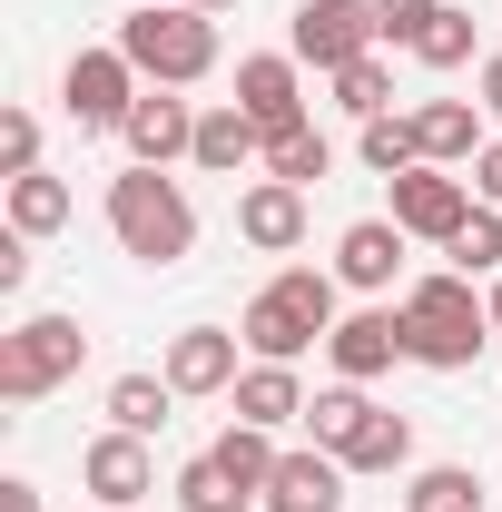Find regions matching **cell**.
Wrapping results in <instances>:
<instances>
[{
	"label": "cell",
	"mask_w": 502,
	"mask_h": 512,
	"mask_svg": "<svg viewBox=\"0 0 502 512\" xmlns=\"http://www.w3.org/2000/svg\"><path fill=\"white\" fill-rule=\"evenodd\" d=\"M188 10H207V20H217V10H237V0H188Z\"/></svg>",
	"instance_id": "obj_39"
},
{
	"label": "cell",
	"mask_w": 502,
	"mask_h": 512,
	"mask_svg": "<svg viewBox=\"0 0 502 512\" xmlns=\"http://www.w3.org/2000/svg\"><path fill=\"white\" fill-rule=\"evenodd\" d=\"M109 237H119V256H138V266L168 276L197 247V207H188V188L168 168H138L128 158V178H109Z\"/></svg>",
	"instance_id": "obj_2"
},
{
	"label": "cell",
	"mask_w": 502,
	"mask_h": 512,
	"mask_svg": "<svg viewBox=\"0 0 502 512\" xmlns=\"http://www.w3.org/2000/svg\"><path fill=\"white\" fill-rule=\"evenodd\" d=\"M227 404H237V424H266V434H286V424H306V375L296 365H247V375L227 384Z\"/></svg>",
	"instance_id": "obj_17"
},
{
	"label": "cell",
	"mask_w": 502,
	"mask_h": 512,
	"mask_svg": "<svg viewBox=\"0 0 502 512\" xmlns=\"http://www.w3.org/2000/svg\"><path fill=\"white\" fill-rule=\"evenodd\" d=\"M443 256H453V276H502V207H473Z\"/></svg>",
	"instance_id": "obj_29"
},
{
	"label": "cell",
	"mask_w": 502,
	"mask_h": 512,
	"mask_svg": "<svg viewBox=\"0 0 502 512\" xmlns=\"http://www.w3.org/2000/svg\"><path fill=\"white\" fill-rule=\"evenodd\" d=\"M266 512H345V463H335L325 444L286 453L276 483H266Z\"/></svg>",
	"instance_id": "obj_18"
},
{
	"label": "cell",
	"mask_w": 502,
	"mask_h": 512,
	"mask_svg": "<svg viewBox=\"0 0 502 512\" xmlns=\"http://www.w3.org/2000/svg\"><path fill=\"white\" fill-rule=\"evenodd\" d=\"M237 237H247L256 256L306 247V188H286V178H256V188L237 197Z\"/></svg>",
	"instance_id": "obj_15"
},
{
	"label": "cell",
	"mask_w": 502,
	"mask_h": 512,
	"mask_svg": "<svg viewBox=\"0 0 502 512\" xmlns=\"http://www.w3.org/2000/svg\"><path fill=\"white\" fill-rule=\"evenodd\" d=\"M0 168H10V178H30V168H40V119H30V109H10V119H0Z\"/></svg>",
	"instance_id": "obj_33"
},
{
	"label": "cell",
	"mask_w": 502,
	"mask_h": 512,
	"mask_svg": "<svg viewBox=\"0 0 502 512\" xmlns=\"http://www.w3.org/2000/svg\"><path fill=\"white\" fill-rule=\"evenodd\" d=\"M404 463H414V424L375 404V424H365V434L345 444V473H404Z\"/></svg>",
	"instance_id": "obj_27"
},
{
	"label": "cell",
	"mask_w": 502,
	"mask_h": 512,
	"mask_svg": "<svg viewBox=\"0 0 502 512\" xmlns=\"http://www.w3.org/2000/svg\"><path fill=\"white\" fill-rule=\"evenodd\" d=\"M237 345H247V335H227V325H178L158 375L178 384V394H227V384L247 375V365H237Z\"/></svg>",
	"instance_id": "obj_13"
},
{
	"label": "cell",
	"mask_w": 502,
	"mask_h": 512,
	"mask_svg": "<svg viewBox=\"0 0 502 512\" xmlns=\"http://www.w3.org/2000/svg\"><path fill=\"white\" fill-rule=\"evenodd\" d=\"M355 158L375 168V178H404V168H424V138H414V119H365V138H355Z\"/></svg>",
	"instance_id": "obj_28"
},
{
	"label": "cell",
	"mask_w": 502,
	"mask_h": 512,
	"mask_svg": "<svg viewBox=\"0 0 502 512\" xmlns=\"http://www.w3.org/2000/svg\"><path fill=\"white\" fill-rule=\"evenodd\" d=\"M10 227H20V237H60V227H69V188L50 178V168L10 178Z\"/></svg>",
	"instance_id": "obj_25"
},
{
	"label": "cell",
	"mask_w": 502,
	"mask_h": 512,
	"mask_svg": "<svg viewBox=\"0 0 502 512\" xmlns=\"http://www.w3.org/2000/svg\"><path fill=\"white\" fill-rule=\"evenodd\" d=\"M79 483L99 493V512H138L148 493H158V463H148V434H99V444L79 453Z\"/></svg>",
	"instance_id": "obj_10"
},
{
	"label": "cell",
	"mask_w": 502,
	"mask_h": 512,
	"mask_svg": "<svg viewBox=\"0 0 502 512\" xmlns=\"http://www.w3.org/2000/svg\"><path fill=\"white\" fill-rule=\"evenodd\" d=\"M414 60H424V69H463V60H473V10L443 0L434 20H424V40H414Z\"/></svg>",
	"instance_id": "obj_31"
},
{
	"label": "cell",
	"mask_w": 502,
	"mask_h": 512,
	"mask_svg": "<svg viewBox=\"0 0 502 512\" xmlns=\"http://www.w3.org/2000/svg\"><path fill=\"white\" fill-rule=\"evenodd\" d=\"M473 197H483V207H502V138L473 158Z\"/></svg>",
	"instance_id": "obj_35"
},
{
	"label": "cell",
	"mask_w": 502,
	"mask_h": 512,
	"mask_svg": "<svg viewBox=\"0 0 502 512\" xmlns=\"http://www.w3.org/2000/svg\"><path fill=\"white\" fill-rule=\"evenodd\" d=\"M217 463H227V483H247L256 503H266V483H276V463H286V453H276V434H266V424H227V434H217Z\"/></svg>",
	"instance_id": "obj_21"
},
{
	"label": "cell",
	"mask_w": 502,
	"mask_h": 512,
	"mask_svg": "<svg viewBox=\"0 0 502 512\" xmlns=\"http://www.w3.org/2000/svg\"><path fill=\"white\" fill-rule=\"evenodd\" d=\"M483 306H493V335H502V276H493V296H483Z\"/></svg>",
	"instance_id": "obj_38"
},
{
	"label": "cell",
	"mask_w": 502,
	"mask_h": 512,
	"mask_svg": "<svg viewBox=\"0 0 502 512\" xmlns=\"http://www.w3.org/2000/svg\"><path fill=\"white\" fill-rule=\"evenodd\" d=\"M434 10H443V0H375V40H384V50H414Z\"/></svg>",
	"instance_id": "obj_32"
},
{
	"label": "cell",
	"mask_w": 502,
	"mask_h": 512,
	"mask_svg": "<svg viewBox=\"0 0 502 512\" xmlns=\"http://www.w3.org/2000/svg\"><path fill=\"white\" fill-rule=\"evenodd\" d=\"M473 79H483V109L502 119V50H483V69H473Z\"/></svg>",
	"instance_id": "obj_37"
},
{
	"label": "cell",
	"mask_w": 502,
	"mask_h": 512,
	"mask_svg": "<svg viewBox=\"0 0 502 512\" xmlns=\"http://www.w3.org/2000/svg\"><path fill=\"white\" fill-rule=\"evenodd\" d=\"M119 148L138 158V168H178L197 148V109L178 99V89H138V109H128V128H119Z\"/></svg>",
	"instance_id": "obj_12"
},
{
	"label": "cell",
	"mask_w": 502,
	"mask_h": 512,
	"mask_svg": "<svg viewBox=\"0 0 502 512\" xmlns=\"http://www.w3.org/2000/svg\"><path fill=\"white\" fill-rule=\"evenodd\" d=\"M286 50L315 69V79H335V69H355L375 40V0H296V20H286Z\"/></svg>",
	"instance_id": "obj_6"
},
{
	"label": "cell",
	"mask_w": 502,
	"mask_h": 512,
	"mask_svg": "<svg viewBox=\"0 0 502 512\" xmlns=\"http://www.w3.org/2000/svg\"><path fill=\"white\" fill-rule=\"evenodd\" d=\"M483 345H493V306L473 296V276L443 266V276H414V286H404V355H414V365L473 375Z\"/></svg>",
	"instance_id": "obj_1"
},
{
	"label": "cell",
	"mask_w": 502,
	"mask_h": 512,
	"mask_svg": "<svg viewBox=\"0 0 502 512\" xmlns=\"http://www.w3.org/2000/svg\"><path fill=\"white\" fill-rule=\"evenodd\" d=\"M168 404H178L168 375H119L109 384V424H119V434H168Z\"/></svg>",
	"instance_id": "obj_23"
},
{
	"label": "cell",
	"mask_w": 502,
	"mask_h": 512,
	"mask_svg": "<svg viewBox=\"0 0 502 512\" xmlns=\"http://www.w3.org/2000/svg\"><path fill=\"white\" fill-rule=\"evenodd\" d=\"M365 424H375V404H365V384H325V394L306 404V434H315L325 453H335V463H345V444H355Z\"/></svg>",
	"instance_id": "obj_22"
},
{
	"label": "cell",
	"mask_w": 502,
	"mask_h": 512,
	"mask_svg": "<svg viewBox=\"0 0 502 512\" xmlns=\"http://www.w3.org/2000/svg\"><path fill=\"white\" fill-rule=\"evenodd\" d=\"M384 188H394V227H404V237H424V247H453V227L483 207L473 178H453V168H434V158H424V168H404V178H384Z\"/></svg>",
	"instance_id": "obj_8"
},
{
	"label": "cell",
	"mask_w": 502,
	"mask_h": 512,
	"mask_svg": "<svg viewBox=\"0 0 502 512\" xmlns=\"http://www.w3.org/2000/svg\"><path fill=\"white\" fill-rule=\"evenodd\" d=\"M335 109H355V119H384V109H394V69H384V50H365L355 69H335Z\"/></svg>",
	"instance_id": "obj_30"
},
{
	"label": "cell",
	"mask_w": 502,
	"mask_h": 512,
	"mask_svg": "<svg viewBox=\"0 0 502 512\" xmlns=\"http://www.w3.org/2000/svg\"><path fill=\"white\" fill-rule=\"evenodd\" d=\"M119 50L138 60L148 89H197V79L217 69V20L188 10V0H168V10H128V20H119Z\"/></svg>",
	"instance_id": "obj_4"
},
{
	"label": "cell",
	"mask_w": 502,
	"mask_h": 512,
	"mask_svg": "<svg viewBox=\"0 0 502 512\" xmlns=\"http://www.w3.org/2000/svg\"><path fill=\"white\" fill-rule=\"evenodd\" d=\"M394 276H404V227H394V217H355V227L335 237V286L384 296Z\"/></svg>",
	"instance_id": "obj_14"
},
{
	"label": "cell",
	"mask_w": 502,
	"mask_h": 512,
	"mask_svg": "<svg viewBox=\"0 0 502 512\" xmlns=\"http://www.w3.org/2000/svg\"><path fill=\"white\" fill-rule=\"evenodd\" d=\"M79 355H89L79 316H20L0 335V394H10V404H40V394H60V384L79 375Z\"/></svg>",
	"instance_id": "obj_5"
},
{
	"label": "cell",
	"mask_w": 502,
	"mask_h": 512,
	"mask_svg": "<svg viewBox=\"0 0 502 512\" xmlns=\"http://www.w3.org/2000/svg\"><path fill=\"white\" fill-rule=\"evenodd\" d=\"M256 365H296L306 345L335 335V266H286L266 296H247V316H237Z\"/></svg>",
	"instance_id": "obj_3"
},
{
	"label": "cell",
	"mask_w": 502,
	"mask_h": 512,
	"mask_svg": "<svg viewBox=\"0 0 502 512\" xmlns=\"http://www.w3.org/2000/svg\"><path fill=\"white\" fill-rule=\"evenodd\" d=\"M414 138H424V158H434V168H463V158H483V148H493L473 99H424V109H414Z\"/></svg>",
	"instance_id": "obj_19"
},
{
	"label": "cell",
	"mask_w": 502,
	"mask_h": 512,
	"mask_svg": "<svg viewBox=\"0 0 502 512\" xmlns=\"http://www.w3.org/2000/svg\"><path fill=\"white\" fill-rule=\"evenodd\" d=\"M325 365H335V384H375V375H394V365H414V355H404V306H355V316H335Z\"/></svg>",
	"instance_id": "obj_9"
},
{
	"label": "cell",
	"mask_w": 502,
	"mask_h": 512,
	"mask_svg": "<svg viewBox=\"0 0 502 512\" xmlns=\"http://www.w3.org/2000/svg\"><path fill=\"white\" fill-rule=\"evenodd\" d=\"M256 158H266V128H256L237 99L197 109V148H188V168H207V178H237V168H256Z\"/></svg>",
	"instance_id": "obj_16"
},
{
	"label": "cell",
	"mask_w": 502,
	"mask_h": 512,
	"mask_svg": "<svg viewBox=\"0 0 502 512\" xmlns=\"http://www.w3.org/2000/svg\"><path fill=\"white\" fill-rule=\"evenodd\" d=\"M20 286H30V237L10 227V237H0V296H20Z\"/></svg>",
	"instance_id": "obj_34"
},
{
	"label": "cell",
	"mask_w": 502,
	"mask_h": 512,
	"mask_svg": "<svg viewBox=\"0 0 502 512\" xmlns=\"http://www.w3.org/2000/svg\"><path fill=\"white\" fill-rule=\"evenodd\" d=\"M237 109H247L266 138L296 128V119H306V60H296V50H256V60H237Z\"/></svg>",
	"instance_id": "obj_11"
},
{
	"label": "cell",
	"mask_w": 502,
	"mask_h": 512,
	"mask_svg": "<svg viewBox=\"0 0 502 512\" xmlns=\"http://www.w3.org/2000/svg\"><path fill=\"white\" fill-rule=\"evenodd\" d=\"M138 89H148V79H138V60H128L119 40H109V50H79V60L60 69V99H69L79 128H128Z\"/></svg>",
	"instance_id": "obj_7"
},
{
	"label": "cell",
	"mask_w": 502,
	"mask_h": 512,
	"mask_svg": "<svg viewBox=\"0 0 502 512\" xmlns=\"http://www.w3.org/2000/svg\"><path fill=\"white\" fill-rule=\"evenodd\" d=\"M0 512H40V483H30V473H10V483H0Z\"/></svg>",
	"instance_id": "obj_36"
},
{
	"label": "cell",
	"mask_w": 502,
	"mask_h": 512,
	"mask_svg": "<svg viewBox=\"0 0 502 512\" xmlns=\"http://www.w3.org/2000/svg\"><path fill=\"white\" fill-rule=\"evenodd\" d=\"M404 512H483V473L473 463H424L404 483Z\"/></svg>",
	"instance_id": "obj_24"
},
{
	"label": "cell",
	"mask_w": 502,
	"mask_h": 512,
	"mask_svg": "<svg viewBox=\"0 0 502 512\" xmlns=\"http://www.w3.org/2000/svg\"><path fill=\"white\" fill-rule=\"evenodd\" d=\"M168 493H178V512H247V503H256L247 483H227V463H217V453L178 463V483H168Z\"/></svg>",
	"instance_id": "obj_26"
},
{
	"label": "cell",
	"mask_w": 502,
	"mask_h": 512,
	"mask_svg": "<svg viewBox=\"0 0 502 512\" xmlns=\"http://www.w3.org/2000/svg\"><path fill=\"white\" fill-rule=\"evenodd\" d=\"M325 168H335V138H325L315 119H296V128H276V138H266V178H286V188H315Z\"/></svg>",
	"instance_id": "obj_20"
}]
</instances>
